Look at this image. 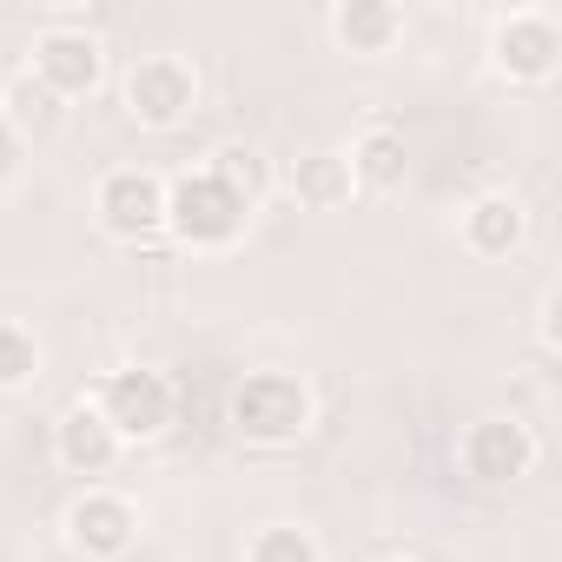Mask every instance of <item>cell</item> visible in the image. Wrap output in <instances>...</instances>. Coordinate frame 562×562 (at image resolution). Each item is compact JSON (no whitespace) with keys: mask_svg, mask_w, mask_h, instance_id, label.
Wrapping results in <instances>:
<instances>
[{"mask_svg":"<svg viewBox=\"0 0 562 562\" xmlns=\"http://www.w3.org/2000/svg\"><path fill=\"white\" fill-rule=\"evenodd\" d=\"M93 212H100V225L113 238H133L139 245V238L166 232V179L146 172V166H113L100 179V192H93Z\"/></svg>","mask_w":562,"mask_h":562,"instance_id":"cell-6","label":"cell"},{"mask_svg":"<svg viewBox=\"0 0 562 562\" xmlns=\"http://www.w3.org/2000/svg\"><path fill=\"white\" fill-rule=\"evenodd\" d=\"M245 562H325L318 536L299 529V522H265L251 542H245Z\"/></svg>","mask_w":562,"mask_h":562,"instance_id":"cell-16","label":"cell"},{"mask_svg":"<svg viewBox=\"0 0 562 562\" xmlns=\"http://www.w3.org/2000/svg\"><path fill=\"white\" fill-rule=\"evenodd\" d=\"M172 378L166 371H113L100 391H93V411L113 424V437L120 443H153V437H166L172 430Z\"/></svg>","mask_w":562,"mask_h":562,"instance_id":"cell-3","label":"cell"},{"mask_svg":"<svg viewBox=\"0 0 562 562\" xmlns=\"http://www.w3.org/2000/svg\"><path fill=\"white\" fill-rule=\"evenodd\" d=\"M0 120H8L14 133H54L60 120H67V100L47 87V80H34V74H21L14 87H8V113H0Z\"/></svg>","mask_w":562,"mask_h":562,"instance_id":"cell-15","label":"cell"},{"mask_svg":"<svg viewBox=\"0 0 562 562\" xmlns=\"http://www.w3.org/2000/svg\"><path fill=\"white\" fill-rule=\"evenodd\" d=\"M192 106H199V74H192V60H179V54H146V60L126 74V113H133L139 126L166 133V126H179Z\"/></svg>","mask_w":562,"mask_h":562,"instance_id":"cell-5","label":"cell"},{"mask_svg":"<svg viewBox=\"0 0 562 562\" xmlns=\"http://www.w3.org/2000/svg\"><path fill=\"white\" fill-rule=\"evenodd\" d=\"M457 463H463V476L503 490V483L529 476L536 437H529V424H516V417H476V424L463 430V443H457Z\"/></svg>","mask_w":562,"mask_h":562,"instance_id":"cell-7","label":"cell"},{"mask_svg":"<svg viewBox=\"0 0 562 562\" xmlns=\"http://www.w3.org/2000/svg\"><path fill=\"white\" fill-rule=\"evenodd\" d=\"M351 166V192H397L404 172H411V153H404V133L397 126H364L345 153Z\"/></svg>","mask_w":562,"mask_h":562,"instance_id":"cell-12","label":"cell"},{"mask_svg":"<svg viewBox=\"0 0 562 562\" xmlns=\"http://www.w3.org/2000/svg\"><path fill=\"white\" fill-rule=\"evenodd\" d=\"M490 67H496L503 80H522V87L549 80V74L562 67V27H555V14H542V8L503 14L496 34H490Z\"/></svg>","mask_w":562,"mask_h":562,"instance_id":"cell-4","label":"cell"},{"mask_svg":"<svg viewBox=\"0 0 562 562\" xmlns=\"http://www.w3.org/2000/svg\"><path fill=\"white\" fill-rule=\"evenodd\" d=\"M331 34L345 54H391L404 41V8H391V0H345V8H331Z\"/></svg>","mask_w":562,"mask_h":562,"instance_id":"cell-13","label":"cell"},{"mask_svg":"<svg viewBox=\"0 0 562 562\" xmlns=\"http://www.w3.org/2000/svg\"><path fill=\"white\" fill-rule=\"evenodd\" d=\"M41 378V338L14 318H0V391H21Z\"/></svg>","mask_w":562,"mask_h":562,"instance_id":"cell-17","label":"cell"},{"mask_svg":"<svg viewBox=\"0 0 562 562\" xmlns=\"http://www.w3.org/2000/svg\"><path fill=\"white\" fill-rule=\"evenodd\" d=\"M54 450H60V463L74 470V476H106L113 470V457H120V437H113V424L93 411V397L87 404H74L60 424H54Z\"/></svg>","mask_w":562,"mask_h":562,"instance_id":"cell-10","label":"cell"},{"mask_svg":"<svg viewBox=\"0 0 562 562\" xmlns=\"http://www.w3.org/2000/svg\"><path fill=\"white\" fill-rule=\"evenodd\" d=\"M285 192L305 205V212H338L351 199V166L345 153H299L285 166Z\"/></svg>","mask_w":562,"mask_h":562,"instance_id":"cell-14","label":"cell"},{"mask_svg":"<svg viewBox=\"0 0 562 562\" xmlns=\"http://www.w3.org/2000/svg\"><path fill=\"white\" fill-rule=\"evenodd\" d=\"M100 74H106V54H100L93 34H80V27H47V34H34V80H47L60 100L93 93Z\"/></svg>","mask_w":562,"mask_h":562,"instance_id":"cell-8","label":"cell"},{"mask_svg":"<svg viewBox=\"0 0 562 562\" xmlns=\"http://www.w3.org/2000/svg\"><path fill=\"white\" fill-rule=\"evenodd\" d=\"M225 417L245 443H299L312 430V391L292 371H251L232 384Z\"/></svg>","mask_w":562,"mask_h":562,"instance_id":"cell-2","label":"cell"},{"mask_svg":"<svg viewBox=\"0 0 562 562\" xmlns=\"http://www.w3.org/2000/svg\"><path fill=\"white\" fill-rule=\"evenodd\" d=\"M536 318H542V325H536V331H542V345L555 351V292H542V312H536Z\"/></svg>","mask_w":562,"mask_h":562,"instance_id":"cell-19","label":"cell"},{"mask_svg":"<svg viewBox=\"0 0 562 562\" xmlns=\"http://www.w3.org/2000/svg\"><path fill=\"white\" fill-rule=\"evenodd\" d=\"M14 166H21V133L0 120V179H14Z\"/></svg>","mask_w":562,"mask_h":562,"instance_id":"cell-18","label":"cell"},{"mask_svg":"<svg viewBox=\"0 0 562 562\" xmlns=\"http://www.w3.org/2000/svg\"><path fill=\"white\" fill-rule=\"evenodd\" d=\"M133 536H139V516H133V503L113 496V490H87V496L67 509V542H74L87 562H120V555L133 549Z\"/></svg>","mask_w":562,"mask_h":562,"instance_id":"cell-9","label":"cell"},{"mask_svg":"<svg viewBox=\"0 0 562 562\" xmlns=\"http://www.w3.org/2000/svg\"><path fill=\"white\" fill-rule=\"evenodd\" d=\"M245 212H251V192L225 166H199V172H186V179L166 186V232H179L199 251L232 245L245 232Z\"/></svg>","mask_w":562,"mask_h":562,"instance_id":"cell-1","label":"cell"},{"mask_svg":"<svg viewBox=\"0 0 562 562\" xmlns=\"http://www.w3.org/2000/svg\"><path fill=\"white\" fill-rule=\"evenodd\" d=\"M522 232H529V212H522L516 192H483V199H470V212H463V245H470L476 258H509V251L522 245Z\"/></svg>","mask_w":562,"mask_h":562,"instance_id":"cell-11","label":"cell"}]
</instances>
